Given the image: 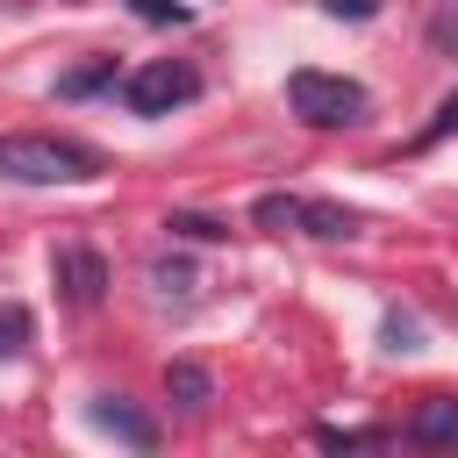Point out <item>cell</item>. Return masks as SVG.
Wrapping results in <instances>:
<instances>
[{"label": "cell", "mask_w": 458, "mask_h": 458, "mask_svg": "<svg viewBox=\"0 0 458 458\" xmlns=\"http://www.w3.org/2000/svg\"><path fill=\"white\" fill-rule=\"evenodd\" d=\"M193 93H200V72L179 64V57H150V64H136V72L122 79L129 114H172V107H186Z\"/></svg>", "instance_id": "obj_3"}, {"label": "cell", "mask_w": 458, "mask_h": 458, "mask_svg": "<svg viewBox=\"0 0 458 458\" xmlns=\"http://www.w3.org/2000/svg\"><path fill=\"white\" fill-rule=\"evenodd\" d=\"M322 14H336V21H372L379 0H322Z\"/></svg>", "instance_id": "obj_16"}, {"label": "cell", "mask_w": 458, "mask_h": 458, "mask_svg": "<svg viewBox=\"0 0 458 458\" xmlns=\"http://www.w3.org/2000/svg\"><path fill=\"white\" fill-rule=\"evenodd\" d=\"M301 236H358V215L336 208V200H301Z\"/></svg>", "instance_id": "obj_8"}, {"label": "cell", "mask_w": 458, "mask_h": 458, "mask_svg": "<svg viewBox=\"0 0 458 458\" xmlns=\"http://www.w3.org/2000/svg\"><path fill=\"white\" fill-rule=\"evenodd\" d=\"M129 14H143V21H193L186 0H129Z\"/></svg>", "instance_id": "obj_15"}, {"label": "cell", "mask_w": 458, "mask_h": 458, "mask_svg": "<svg viewBox=\"0 0 458 458\" xmlns=\"http://www.w3.org/2000/svg\"><path fill=\"white\" fill-rule=\"evenodd\" d=\"M408 444H422V451L458 444V401H451V394H429V401L415 408V422H408Z\"/></svg>", "instance_id": "obj_5"}, {"label": "cell", "mask_w": 458, "mask_h": 458, "mask_svg": "<svg viewBox=\"0 0 458 458\" xmlns=\"http://www.w3.org/2000/svg\"><path fill=\"white\" fill-rule=\"evenodd\" d=\"M165 401H179L186 415H200V408L215 401V379H208V365H193V358H172V365H165Z\"/></svg>", "instance_id": "obj_7"}, {"label": "cell", "mask_w": 458, "mask_h": 458, "mask_svg": "<svg viewBox=\"0 0 458 458\" xmlns=\"http://www.w3.org/2000/svg\"><path fill=\"white\" fill-rule=\"evenodd\" d=\"M50 279L64 286L72 308H100V293H107V265H100L93 250H57V258H50Z\"/></svg>", "instance_id": "obj_4"}, {"label": "cell", "mask_w": 458, "mask_h": 458, "mask_svg": "<svg viewBox=\"0 0 458 458\" xmlns=\"http://www.w3.org/2000/svg\"><path fill=\"white\" fill-rule=\"evenodd\" d=\"M286 107L308 129H351V122H365V86L344 79V72H293L286 79Z\"/></svg>", "instance_id": "obj_2"}, {"label": "cell", "mask_w": 458, "mask_h": 458, "mask_svg": "<svg viewBox=\"0 0 458 458\" xmlns=\"http://www.w3.org/2000/svg\"><path fill=\"white\" fill-rule=\"evenodd\" d=\"M86 415H93V429H107V437H122V444H136V451H150V437H157V429H150V422H143L122 394H100Z\"/></svg>", "instance_id": "obj_6"}, {"label": "cell", "mask_w": 458, "mask_h": 458, "mask_svg": "<svg viewBox=\"0 0 458 458\" xmlns=\"http://www.w3.org/2000/svg\"><path fill=\"white\" fill-rule=\"evenodd\" d=\"M100 157L86 143H64V136H0V179L14 186H72V179H93Z\"/></svg>", "instance_id": "obj_1"}, {"label": "cell", "mask_w": 458, "mask_h": 458, "mask_svg": "<svg viewBox=\"0 0 458 458\" xmlns=\"http://www.w3.org/2000/svg\"><path fill=\"white\" fill-rule=\"evenodd\" d=\"M29 329H36L29 308H0V358H14V351L29 344Z\"/></svg>", "instance_id": "obj_14"}, {"label": "cell", "mask_w": 458, "mask_h": 458, "mask_svg": "<svg viewBox=\"0 0 458 458\" xmlns=\"http://www.w3.org/2000/svg\"><path fill=\"white\" fill-rule=\"evenodd\" d=\"M165 229H172V236H193V243H222V236H229V222L193 215V208H172V215H165Z\"/></svg>", "instance_id": "obj_10"}, {"label": "cell", "mask_w": 458, "mask_h": 458, "mask_svg": "<svg viewBox=\"0 0 458 458\" xmlns=\"http://www.w3.org/2000/svg\"><path fill=\"white\" fill-rule=\"evenodd\" d=\"M107 79H114V57H93V64L64 72V79H57V93H64V100H79V93H93V86H107Z\"/></svg>", "instance_id": "obj_11"}, {"label": "cell", "mask_w": 458, "mask_h": 458, "mask_svg": "<svg viewBox=\"0 0 458 458\" xmlns=\"http://www.w3.org/2000/svg\"><path fill=\"white\" fill-rule=\"evenodd\" d=\"M150 286H157V293H172V301H186L200 279H193V265H179V258H157V265H150Z\"/></svg>", "instance_id": "obj_12"}, {"label": "cell", "mask_w": 458, "mask_h": 458, "mask_svg": "<svg viewBox=\"0 0 458 458\" xmlns=\"http://www.w3.org/2000/svg\"><path fill=\"white\" fill-rule=\"evenodd\" d=\"M250 222L258 229H301V193H258V208H250Z\"/></svg>", "instance_id": "obj_9"}, {"label": "cell", "mask_w": 458, "mask_h": 458, "mask_svg": "<svg viewBox=\"0 0 458 458\" xmlns=\"http://www.w3.org/2000/svg\"><path fill=\"white\" fill-rule=\"evenodd\" d=\"M315 444H329V451H379L386 429H315Z\"/></svg>", "instance_id": "obj_13"}]
</instances>
